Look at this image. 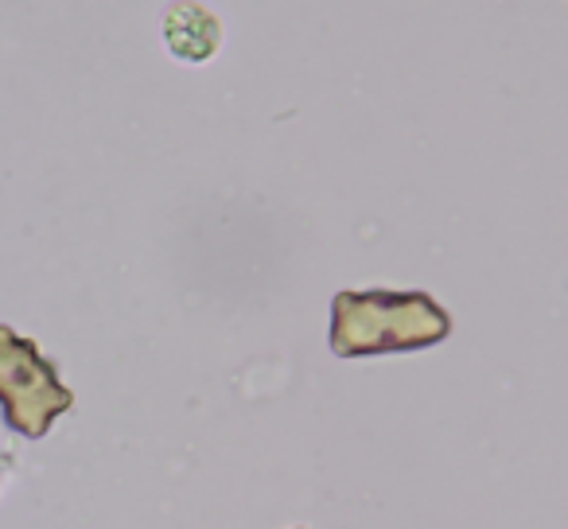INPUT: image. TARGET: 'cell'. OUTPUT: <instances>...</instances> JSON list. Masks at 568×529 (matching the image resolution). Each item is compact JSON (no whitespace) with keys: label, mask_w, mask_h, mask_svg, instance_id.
I'll return each instance as SVG.
<instances>
[{"label":"cell","mask_w":568,"mask_h":529,"mask_svg":"<svg viewBox=\"0 0 568 529\" xmlns=\"http://www.w3.org/2000/svg\"><path fill=\"white\" fill-rule=\"evenodd\" d=\"M452 335V316L428 293L397 288H347L332 301L327 347L335 358L405 355L436 347Z\"/></svg>","instance_id":"cell-1"},{"label":"cell","mask_w":568,"mask_h":529,"mask_svg":"<svg viewBox=\"0 0 568 529\" xmlns=\"http://www.w3.org/2000/svg\"><path fill=\"white\" fill-rule=\"evenodd\" d=\"M71 409L74 394L59 382V366L43 358L36 339L0 324V413H4V425L28 440H40Z\"/></svg>","instance_id":"cell-2"},{"label":"cell","mask_w":568,"mask_h":529,"mask_svg":"<svg viewBox=\"0 0 568 529\" xmlns=\"http://www.w3.org/2000/svg\"><path fill=\"white\" fill-rule=\"evenodd\" d=\"M219 35H222L219 20H214L206 9H199V4H191V0H180L164 20L168 48H172L180 59H187V63L211 59L214 48H219Z\"/></svg>","instance_id":"cell-3"},{"label":"cell","mask_w":568,"mask_h":529,"mask_svg":"<svg viewBox=\"0 0 568 529\" xmlns=\"http://www.w3.org/2000/svg\"><path fill=\"white\" fill-rule=\"evenodd\" d=\"M296 529H304V526H296Z\"/></svg>","instance_id":"cell-4"}]
</instances>
